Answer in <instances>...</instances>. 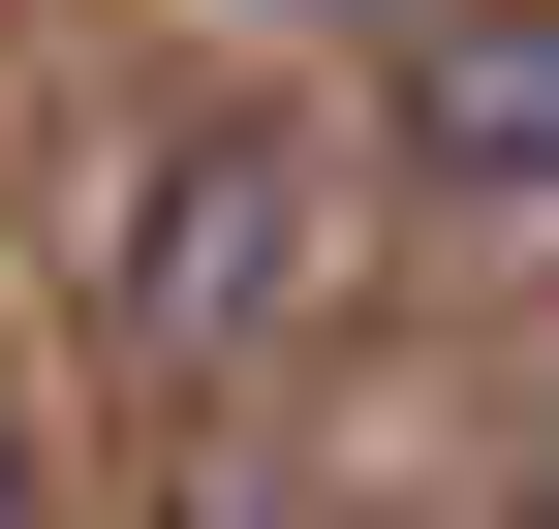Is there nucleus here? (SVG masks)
Instances as JSON below:
<instances>
[{
  "label": "nucleus",
  "instance_id": "1",
  "mask_svg": "<svg viewBox=\"0 0 559 529\" xmlns=\"http://www.w3.org/2000/svg\"><path fill=\"white\" fill-rule=\"evenodd\" d=\"M404 156L436 187H559V0H436L404 32Z\"/></svg>",
  "mask_w": 559,
  "mask_h": 529
},
{
  "label": "nucleus",
  "instance_id": "2",
  "mask_svg": "<svg viewBox=\"0 0 559 529\" xmlns=\"http://www.w3.org/2000/svg\"><path fill=\"white\" fill-rule=\"evenodd\" d=\"M311 32H436V0H311Z\"/></svg>",
  "mask_w": 559,
  "mask_h": 529
},
{
  "label": "nucleus",
  "instance_id": "3",
  "mask_svg": "<svg viewBox=\"0 0 559 529\" xmlns=\"http://www.w3.org/2000/svg\"><path fill=\"white\" fill-rule=\"evenodd\" d=\"M528 529H559V498H528Z\"/></svg>",
  "mask_w": 559,
  "mask_h": 529
}]
</instances>
